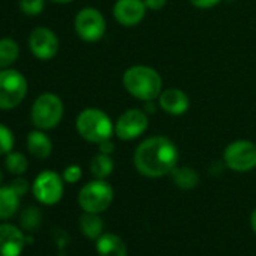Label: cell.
<instances>
[{
  "label": "cell",
  "instance_id": "4316f807",
  "mask_svg": "<svg viewBox=\"0 0 256 256\" xmlns=\"http://www.w3.org/2000/svg\"><path fill=\"white\" fill-rule=\"evenodd\" d=\"M11 187L17 192V194H18L20 198L24 196V194L29 192V188H30L29 181H28L26 178H23V176H17V178L11 182Z\"/></svg>",
  "mask_w": 256,
  "mask_h": 256
},
{
  "label": "cell",
  "instance_id": "e0dca14e",
  "mask_svg": "<svg viewBox=\"0 0 256 256\" xmlns=\"http://www.w3.org/2000/svg\"><path fill=\"white\" fill-rule=\"evenodd\" d=\"M20 206V196L11 187H0V220H8L16 216Z\"/></svg>",
  "mask_w": 256,
  "mask_h": 256
},
{
  "label": "cell",
  "instance_id": "9a60e30c",
  "mask_svg": "<svg viewBox=\"0 0 256 256\" xmlns=\"http://www.w3.org/2000/svg\"><path fill=\"white\" fill-rule=\"evenodd\" d=\"M26 146L28 151L32 157L38 158V160H44L48 158L53 152V142L52 139L46 134L44 130H32L28 134L26 139Z\"/></svg>",
  "mask_w": 256,
  "mask_h": 256
},
{
  "label": "cell",
  "instance_id": "5bb4252c",
  "mask_svg": "<svg viewBox=\"0 0 256 256\" xmlns=\"http://www.w3.org/2000/svg\"><path fill=\"white\" fill-rule=\"evenodd\" d=\"M158 106L162 107L164 113L172 114V116H180L188 110L190 100L184 90L176 89V88H169V89L162 90L158 96Z\"/></svg>",
  "mask_w": 256,
  "mask_h": 256
},
{
  "label": "cell",
  "instance_id": "7a4b0ae2",
  "mask_svg": "<svg viewBox=\"0 0 256 256\" xmlns=\"http://www.w3.org/2000/svg\"><path fill=\"white\" fill-rule=\"evenodd\" d=\"M122 84L132 96L140 101H156L163 89V80L157 70L146 65L130 66L122 76Z\"/></svg>",
  "mask_w": 256,
  "mask_h": 256
},
{
  "label": "cell",
  "instance_id": "7402d4cb",
  "mask_svg": "<svg viewBox=\"0 0 256 256\" xmlns=\"http://www.w3.org/2000/svg\"><path fill=\"white\" fill-rule=\"evenodd\" d=\"M5 168L8 169L10 174L22 176L28 172L29 169V162L24 154L22 152H14L11 151L10 154L5 156Z\"/></svg>",
  "mask_w": 256,
  "mask_h": 256
},
{
  "label": "cell",
  "instance_id": "484cf974",
  "mask_svg": "<svg viewBox=\"0 0 256 256\" xmlns=\"http://www.w3.org/2000/svg\"><path fill=\"white\" fill-rule=\"evenodd\" d=\"M62 178H64V181L68 182V184H76V182H78L80 178H82V168L77 166V164H70V166H66L65 170H64V174H62Z\"/></svg>",
  "mask_w": 256,
  "mask_h": 256
},
{
  "label": "cell",
  "instance_id": "5b68a950",
  "mask_svg": "<svg viewBox=\"0 0 256 256\" xmlns=\"http://www.w3.org/2000/svg\"><path fill=\"white\" fill-rule=\"evenodd\" d=\"M28 95V80L18 70H0V110H14Z\"/></svg>",
  "mask_w": 256,
  "mask_h": 256
},
{
  "label": "cell",
  "instance_id": "d4e9b609",
  "mask_svg": "<svg viewBox=\"0 0 256 256\" xmlns=\"http://www.w3.org/2000/svg\"><path fill=\"white\" fill-rule=\"evenodd\" d=\"M46 8V0H20V10L28 17L40 16Z\"/></svg>",
  "mask_w": 256,
  "mask_h": 256
},
{
  "label": "cell",
  "instance_id": "7c38bea8",
  "mask_svg": "<svg viewBox=\"0 0 256 256\" xmlns=\"http://www.w3.org/2000/svg\"><path fill=\"white\" fill-rule=\"evenodd\" d=\"M146 5L144 0H116L113 6L114 20L125 28H133L144 22Z\"/></svg>",
  "mask_w": 256,
  "mask_h": 256
},
{
  "label": "cell",
  "instance_id": "f546056e",
  "mask_svg": "<svg viewBox=\"0 0 256 256\" xmlns=\"http://www.w3.org/2000/svg\"><path fill=\"white\" fill-rule=\"evenodd\" d=\"M98 150H100V152H102V154L112 156V154L114 152V145H113V142L108 139V140H104V142L98 144Z\"/></svg>",
  "mask_w": 256,
  "mask_h": 256
},
{
  "label": "cell",
  "instance_id": "9c48e42d",
  "mask_svg": "<svg viewBox=\"0 0 256 256\" xmlns=\"http://www.w3.org/2000/svg\"><path fill=\"white\" fill-rule=\"evenodd\" d=\"M224 164L235 172H248L256 168V145L250 140H235L223 152Z\"/></svg>",
  "mask_w": 256,
  "mask_h": 256
},
{
  "label": "cell",
  "instance_id": "3957f363",
  "mask_svg": "<svg viewBox=\"0 0 256 256\" xmlns=\"http://www.w3.org/2000/svg\"><path fill=\"white\" fill-rule=\"evenodd\" d=\"M76 130L82 139L89 144H101L112 139L114 133V124L110 116L96 107H88L82 110L76 119Z\"/></svg>",
  "mask_w": 256,
  "mask_h": 256
},
{
  "label": "cell",
  "instance_id": "ffe728a7",
  "mask_svg": "<svg viewBox=\"0 0 256 256\" xmlns=\"http://www.w3.org/2000/svg\"><path fill=\"white\" fill-rule=\"evenodd\" d=\"M20 58V47L12 38H0V70L11 68Z\"/></svg>",
  "mask_w": 256,
  "mask_h": 256
},
{
  "label": "cell",
  "instance_id": "44dd1931",
  "mask_svg": "<svg viewBox=\"0 0 256 256\" xmlns=\"http://www.w3.org/2000/svg\"><path fill=\"white\" fill-rule=\"evenodd\" d=\"M89 168H90V174L95 176V180H106L107 176L112 175L114 164H113V160H112L110 156L102 154V152H98L92 158Z\"/></svg>",
  "mask_w": 256,
  "mask_h": 256
},
{
  "label": "cell",
  "instance_id": "f1b7e54d",
  "mask_svg": "<svg viewBox=\"0 0 256 256\" xmlns=\"http://www.w3.org/2000/svg\"><path fill=\"white\" fill-rule=\"evenodd\" d=\"M144 2H145V5H146L148 10H151V11H160V10H163L166 6L168 0H144Z\"/></svg>",
  "mask_w": 256,
  "mask_h": 256
},
{
  "label": "cell",
  "instance_id": "1f68e13d",
  "mask_svg": "<svg viewBox=\"0 0 256 256\" xmlns=\"http://www.w3.org/2000/svg\"><path fill=\"white\" fill-rule=\"evenodd\" d=\"M53 4H58V5H66V4H71L74 0H50Z\"/></svg>",
  "mask_w": 256,
  "mask_h": 256
},
{
  "label": "cell",
  "instance_id": "8992f818",
  "mask_svg": "<svg viewBox=\"0 0 256 256\" xmlns=\"http://www.w3.org/2000/svg\"><path fill=\"white\" fill-rule=\"evenodd\" d=\"M113 200V188L106 180H94L78 192V205L86 212H102Z\"/></svg>",
  "mask_w": 256,
  "mask_h": 256
},
{
  "label": "cell",
  "instance_id": "cb8c5ba5",
  "mask_svg": "<svg viewBox=\"0 0 256 256\" xmlns=\"http://www.w3.org/2000/svg\"><path fill=\"white\" fill-rule=\"evenodd\" d=\"M16 138L10 126L0 122V156H6L14 150Z\"/></svg>",
  "mask_w": 256,
  "mask_h": 256
},
{
  "label": "cell",
  "instance_id": "ac0fdd59",
  "mask_svg": "<svg viewBox=\"0 0 256 256\" xmlns=\"http://www.w3.org/2000/svg\"><path fill=\"white\" fill-rule=\"evenodd\" d=\"M170 178L178 188L192 190L199 184V174L188 166H176L170 172Z\"/></svg>",
  "mask_w": 256,
  "mask_h": 256
},
{
  "label": "cell",
  "instance_id": "52a82bcc",
  "mask_svg": "<svg viewBox=\"0 0 256 256\" xmlns=\"http://www.w3.org/2000/svg\"><path fill=\"white\" fill-rule=\"evenodd\" d=\"M74 30L84 42H98L106 34V18L95 8H83L74 18Z\"/></svg>",
  "mask_w": 256,
  "mask_h": 256
},
{
  "label": "cell",
  "instance_id": "6da1fadb",
  "mask_svg": "<svg viewBox=\"0 0 256 256\" xmlns=\"http://www.w3.org/2000/svg\"><path fill=\"white\" fill-rule=\"evenodd\" d=\"M178 148L164 136H152L144 140L134 151L133 162L138 172L148 178L170 175L178 166Z\"/></svg>",
  "mask_w": 256,
  "mask_h": 256
},
{
  "label": "cell",
  "instance_id": "603a6c76",
  "mask_svg": "<svg viewBox=\"0 0 256 256\" xmlns=\"http://www.w3.org/2000/svg\"><path fill=\"white\" fill-rule=\"evenodd\" d=\"M41 223H42V214L41 210L36 206H28L20 214V226L24 230L34 232L41 228Z\"/></svg>",
  "mask_w": 256,
  "mask_h": 256
},
{
  "label": "cell",
  "instance_id": "d6a6232c",
  "mask_svg": "<svg viewBox=\"0 0 256 256\" xmlns=\"http://www.w3.org/2000/svg\"><path fill=\"white\" fill-rule=\"evenodd\" d=\"M2 181H4V174L0 170V187H2Z\"/></svg>",
  "mask_w": 256,
  "mask_h": 256
},
{
  "label": "cell",
  "instance_id": "d6986e66",
  "mask_svg": "<svg viewBox=\"0 0 256 256\" xmlns=\"http://www.w3.org/2000/svg\"><path fill=\"white\" fill-rule=\"evenodd\" d=\"M82 234L89 240H98L102 235V220L96 212H83L78 220Z\"/></svg>",
  "mask_w": 256,
  "mask_h": 256
},
{
  "label": "cell",
  "instance_id": "ba28073f",
  "mask_svg": "<svg viewBox=\"0 0 256 256\" xmlns=\"http://www.w3.org/2000/svg\"><path fill=\"white\" fill-rule=\"evenodd\" d=\"M34 198L42 205H56L64 196V178L54 170H42L32 184Z\"/></svg>",
  "mask_w": 256,
  "mask_h": 256
},
{
  "label": "cell",
  "instance_id": "8fae6325",
  "mask_svg": "<svg viewBox=\"0 0 256 256\" xmlns=\"http://www.w3.org/2000/svg\"><path fill=\"white\" fill-rule=\"evenodd\" d=\"M29 50L40 60H50L59 52V38L48 28H36L29 35Z\"/></svg>",
  "mask_w": 256,
  "mask_h": 256
},
{
  "label": "cell",
  "instance_id": "4dcf8cb0",
  "mask_svg": "<svg viewBox=\"0 0 256 256\" xmlns=\"http://www.w3.org/2000/svg\"><path fill=\"white\" fill-rule=\"evenodd\" d=\"M250 226H252V229H253V232L256 234V210L252 212V216H250Z\"/></svg>",
  "mask_w": 256,
  "mask_h": 256
},
{
  "label": "cell",
  "instance_id": "30bf717a",
  "mask_svg": "<svg viewBox=\"0 0 256 256\" xmlns=\"http://www.w3.org/2000/svg\"><path fill=\"white\" fill-rule=\"evenodd\" d=\"M148 125L150 119L145 110L128 108L114 122V134L120 140H134L148 130Z\"/></svg>",
  "mask_w": 256,
  "mask_h": 256
},
{
  "label": "cell",
  "instance_id": "83f0119b",
  "mask_svg": "<svg viewBox=\"0 0 256 256\" xmlns=\"http://www.w3.org/2000/svg\"><path fill=\"white\" fill-rule=\"evenodd\" d=\"M222 0H190V4L199 10H210V8H214L217 6Z\"/></svg>",
  "mask_w": 256,
  "mask_h": 256
},
{
  "label": "cell",
  "instance_id": "2e32d148",
  "mask_svg": "<svg viewBox=\"0 0 256 256\" xmlns=\"http://www.w3.org/2000/svg\"><path fill=\"white\" fill-rule=\"evenodd\" d=\"M100 256H126V246L116 234H102L96 240Z\"/></svg>",
  "mask_w": 256,
  "mask_h": 256
},
{
  "label": "cell",
  "instance_id": "277c9868",
  "mask_svg": "<svg viewBox=\"0 0 256 256\" xmlns=\"http://www.w3.org/2000/svg\"><path fill=\"white\" fill-rule=\"evenodd\" d=\"M64 118V102L59 95L44 92L38 95L30 108V120L38 130H53Z\"/></svg>",
  "mask_w": 256,
  "mask_h": 256
},
{
  "label": "cell",
  "instance_id": "4fadbf2b",
  "mask_svg": "<svg viewBox=\"0 0 256 256\" xmlns=\"http://www.w3.org/2000/svg\"><path fill=\"white\" fill-rule=\"evenodd\" d=\"M26 240L20 228L8 223L0 224V256H20Z\"/></svg>",
  "mask_w": 256,
  "mask_h": 256
}]
</instances>
